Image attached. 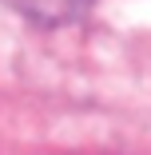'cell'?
Instances as JSON below:
<instances>
[{
  "mask_svg": "<svg viewBox=\"0 0 151 155\" xmlns=\"http://www.w3.org/2000/svg\"><path fill=\"white\" fill-rule=\"evenodd\" d=\"M0 4L36 28H68L92 12L96 0H0Z\"/></svg>",
  "mask_w": 151,
  "mask_h": 155,
  "instance_id": "1",
  "label": "cell"
}]
</instances>
